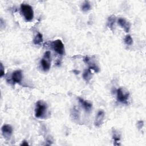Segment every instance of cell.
<instances>
[{"label": "cell", "instance_id": "ba28073f", "mask_svg": "<svg viewBox=\"0 0 146 146\" xmlns=\"http://www.w3.org/2000/svg\"><path fill=\"white\" fill-rule=\"evenodd\" d=\"M11 79L14 83H20L22 79V71L20 70H17L13 72L11 75Z\"/></svg>", "mask_w": 146, "mask_h": 146}, {"label": "cell", "instance_id": "3957f363", "mask_svg": "<svg viewBox=\"0 0 146 146\" xmlns=\"http://www.w3.org/2000/svg\"><path fill=\"white\" fill-rule=\"evenodd\" d=\"M51 46L54 50L58 54L63 55L64 54V47L62 41L56 39L51 43Z\"/></svg>", "mask_w": 146, "mask_h": 146}, {"label": "cell", "instance_id": "52a82bcc", "mask_svg": "<svg viewBox=\"0 0 146 146\" xmlns=\"http://www.w3.org/2000/svg\"><path fill=\"white\" fill-rule=\"evenodd\" d=\"M2 132L4 137H9L13 132V128L9 124H5L2 127Z\"/></svg>", "mask_w": 146, "mask_h": 146}, {"label": "cell", "instance_id": "5b68a950", "mask_svg": "<svg viewBox=\"0 0 146 146\" xmlns=\"http://www.w3.org/2000/svg\"><path fill=\"white\" fill-rule=\"evenodd\" d=\"M117 22H118V24L122 28L124 29V31L126 33L129 32V29H130V27H131V25H130L129 22L127 21V20L125 19H124V18H119L117 20Z\"/></svg>", "mask_w": 146, "mask_h": 146}, {"label": "cell", "instance_id": "8992f818", "mask_svg": "<svg viewBox=\"0 0 146 146\" xmlns=\"http://www.w3.org/2000/svg\"><path fill=\"white\" fill-rule=\"evenodd\" d=\"M104 111L100 110L99 111V112H98L96 116L95 117V125L96 127H100L102 124L104 120Z\"/></svg>", "mask_w": 146, "mask_h": 146}, {"label": "cell", "instance_id": "7c38bea8", "mask_svg": "<svg viewBox=\"0 0 146 146\" xmlns=\"http://www.w3.org/2000/svg\"><path fill=\"white\" fill-rule=\"evenodd\" d=\"M112 138H113V140L114 144L116 145H119V142L120 140V135L117 131H116L115 130L113 131Z\"/></svg>", "mask_w": 146, "mask_h": 146}, {"label": "cell", "instance_id": "8fae6325", "mask_svg": "<svg viewBox=\"0 0 146 146\" xmlns=\"http://www.w3.org/2000/svg\"><path fill=\"white\" fill-rule=\"evenodd\" d=\"M40 63L44 71H47L49 70L50 68V59L43 57V58H42L40 60Z\"/></svg>", "mask_w": 146, "mask_h": 146}, {"label": "cell", "instance_id": "2e32d148", "mask_svg": "<svg viewBox=\"0 0 146 146\" xmlns=\"http://www.w3.org/2000/svg\"><path fill=\"white\" fill-rule=\"evenodd\" d=\"M91 9V5L88 1H84L82 5V10L83 11H87Z\"/></svg>", "mask_w": 146, "mask_h": 146}, {"label": "cell", "instance_id": "9c48e42d", "mask_svg": "<svg viewBox=\"0 0 146 146\" xmlns=\"http://www.w3.org/2000/svg\"><path fill=\"white\" fill-rule=\"evenodd\" d=\"M84 62L88 64V66H89L88 68H90V70H94L95 71V72H99V67L95 63V62H92V61L91 62V60L88 57L86 56L84 58Z\"/></svg>", "mask_w": 146, "mask_h": 146}, {"label": "cell", "instance_id": "6da1fadb", "mask_svg": "<svg viewBox=\"0 0 146 146\" xmlns=\"http://www.w3.org/2000/svg\"><path fill=\"white\" fill-rule=\"evenodd\" d=\"M21 11L25 19L27 21H31L33 19L34 11L30 5L25 3L21 4Z\"/></svg>", "mask_w": 146, "mask_h": 146}, {"label": "cell", "instance_id": "4fadbf2b", "mask_svg": "<svg viewBox=\"0 0 146 146\" xmlns=\"http://www.w3.org/2000/svg\"><path fill=\"white\" fill-rule=\"evenodd\" d=\"M83 78L87 82H88L91 80V79L92 78V73L90 68L84 70L83 74Z\"/></svg>", "mask_w": 146, "mask_h": 146}, {"label": "cell", "instance_id": "d6986e66", "mask_svg": "<svg viewBox=\"0 0 146 146\" xmlns=\"http://www.w3.org/2000/svg\"><path fill=\"white\" fill-rule=\"evenodd\" d=\"M21 145H23V146H27V145H29V144H28V143H27L26 141L24 140V141H22V144H21Z\"/></svg>", "mask_w": 146, "mask_h": 146}, {"label": "cell", "instance_id": "ac0fdd59", "mask_svg": "<svg viewBox=\"0 0 146 146\" xmlns=\"http://www.w3.org/2000/svg\"><path fill=\"white\" fill-rule=\"evenodd\" d=\"M0 69H1V74H0V76L1 77H2L3 76V75L5 74V70H4V67L2 64V63H1V67H0Z\"/></svg>", "mask_w": 146, "mask_h": 146}, {"label": "cell", "instance_id": "e0dca14e", "mask_svg": "<svg viewBox=\"0 0 146 146\" xmlns=\"http://www.w3.org/2000/svg\"><path fill=\"white\" fill-rule=\"evenodd\" d=\"M124 42L127 45H131L133 43V39L130 35H127L124 38Z\"/></svg>", "mask_w": 146, "mask_h": 146}, {"label": "cell", "instance_id": "7a4b0ae2", "mask_svg": "<svg viewBox=\"0 0 146 146\" xmlns=\"http://www.w3.org/2000/svg\"><path fill=\"white\" fill-rule=\"evenodd\" d=\"M47 105L42 100H39L36 102L35 109V116L38 118L43 117L46 112Z\"/></svg>", "mask_w": 146, "mask_h": 146}, {"label": "cell", "instance_id": "277c9868", "mask_svg": "<svg viewBox=\"0 0 146 146\" xmlns=\"http://www.w3.org/2000/svg\"><path fill=\"white\" fill-rule=\"evenodd\" d=\"M116 95L118 102L122 103H127L129 95L128 92L124 91L122 88H119L116 91Z\"/></svg>", "mask_w": 146, "mask_h": 146}, {"label": "cell", "instance_id": "30bf717a", "mask_svg": "<svg viewBox=\"0 0 146 146\" xmlns=\"http://www.w3.org/2000/svg\"><path fill=\"white\" fill-rule=\"evenodd\" d=\"M79 100V102L80 104V105L82 106V107H83V108L87 112H90L92 108V104H91L90 103H89L87 101L84 100V99H83L82 98H78Z\"/></svg>", "mask_w": 146, "mask_h": 146}, {"label": "cell", "instance_id": "ffe728a7", "mask_svg": "<svg viewBox=\"0 0 146 146\" xmlns=\"http://www.w3.org/2000/svg\"><path fill=\"white\" fill-rule=\"evenodd\" d=\"M73 72H74L75 74H78L79 73V71H78V70H74V71H73Z\"/></svg>", "mask_w": 146, "mask_h": 146}, {"label": "cell", "instance_id": "5bb4252c", "mask_svg": "<svg viewBox=\"0 0 146 146\" xmlns=\"http://www.w3.org/2000/svg\"><path fill=\"white\" fill-rule=\"evenodd\" d=\"M116 21V17L114 15H112L111 17H110L108 19V21H107V25L108 26L109 28H110L112 30H113V26L115 24Z\"/></svg>", "mask_w": 146, "mask_h": 146}, {"label": "cell", "instance_id": "9a60e30c", "mask_svg": "<svg viewBox=\"0 0 146 146\" xmlns=\"http://www.w3.org/2000/svg\"><path fill=\"white\" fill-rule=\"evenodd\" d=\"M43 42V36L42 34L40 33H38L33 39V43L35 44H40Z\"/></svg>", "mask_w": 146, "mask_h": 146}]
</instances>
